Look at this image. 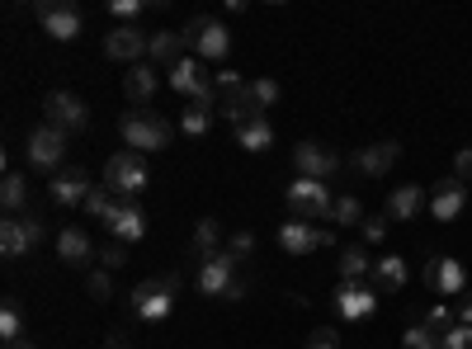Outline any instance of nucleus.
Here are the masks:
<instances>
[{"instance_id": "49530a36", "label": "nucleus", "mask_w": 472, "mask_h": 349, "mask_svg": "<svg viewBox=\"0 0 472 349\" xmlns=\"http://www.w3.org/2000/svg\"><path fill=\"white\" fill-rule=\"evenodd\" d=\"M454 180H463V184L472 180V147H463V151L454 156Z\"/></svg>"}, {"instance_id": "9b49d317", "label": "nucleus", "mask_w": 472, "mask_h": 349, "mask_svg": "<svg viewBox=\"0 0 472 349\" xmlns=\"http://www.w3.org/2000/svg\"><path fill=\"white\" fill-rule=\"evenodd\" d=\"M165 80H171V90L184 95V99L217 95V90H213V76H208V62H199V57H184L180 67H171V71H165Z\"/></svg>"}, {"instance_id": "ddd939ff", "label": "nucleus", "mask_w": 472, "mask_h": 349, "mask_svg": "<svg viewBox=\"0 0 472 349\" xmlns=\"http://www.w3.org/2000/svg\"><path fill=\"white\" fill-rule=\"evenodd\" d=\"M147 47H152V38H142V29H132V24H114V29L104 34L109 62H147Z\"/></svg>"}, {"instance_id": "c9c22d12", "label": "nucleus", "mask_w": 472, "mask_h": 349, "mask_svg": "<svg viewBox=\"0 0 472 349\" xmlns=\"http://www.w3.org/2000/svg\"><path fill=\"white\" fill-rule=\"evenodd\" d=\"M251 95H256V104H260V114H265V109H274V104H279V80L256 76V80H251Z\"/></svg>"}, {"instance_id": "0eeeda50", "label": "nucleus", "mask_w": 472, "mask_h": 349, "mask_svg": "<svg viewBox=\"0 0 472 349\" xmlns=\"http://www.w3.org/2000/svg\"><path fill=\"white\" fill-rule=\"evenodd\" d=\"M279 246L288 251V255H312V251H326V246H336V227H317V222H302V218H293V222H284L279 227Z\"/></svg>"}, {"instance_id": "3c124183", "label": "nucleus", "mask_w": 472, "mask_h": 349, "mask_svg": "<svg viewBox=\"0 0 472 349\" xmlns=\"http://www.w3.org/2000/svg\"><path fill=\"white\" fill-rule=\"evenodd\" d=\"M5 349H38V344H34V340H29V335H24V340H10V344H5Z\"/></svg>"}, {"instance_id": "8fccbe9b", "label": "nucleus", "mask_w": 472, "mask_h": 349, "mask_svg": "<svg viewBox=\"0 0 472 349\" xmlns=\"http://www.w3.org/2000/svg\"><path fill=\"white\" fill-rule=\"evenodd\" d=\"M104 349H128V335H123V331H114V335L104 340Z\"/></svg>"}, {"instance_id": "aec40b11", "label": "nucleus", "mask_w": 472, "mask_h": 349, "mask_svg": "<svg viewBox=\"0 0 472 349\" xmlns=\"http://www.w3.org/2000/svg\"><path fill=\"white\" fill-rule=\"evenodd\" d=\"M156 90H161V71H156L152 62H137V67L123 76V95H128L132 104H152Z\"/></svg>"}, {"instance_id": "a211bd4d", "label": "nucleus", "mask_w": 472, "mask_h": 349, "mask_svg": "<svg viewBox=\"0 0 472 349\" xmlns=\"http://www.w3.org/2000/svg\"><path fill=\"white\" fill-rule=\"evenodd\" d=\"M217 114L227 118V123H236V128H246L251 118H260V104H256V95H251V80H246L241 90L222 95V99H217Z\"/></svg>"}, {"instance_id": "2eb2a0df", "label": "nucleus", "mask_w": 472, "mask_h": 349, "mask_svg": "<svg viewBox=\"0 0 472 349\" xmlns=\"http://www.w3.org/2000/svg\"><path fill=\"white\" fill-rule=\"evenodd\" d=\"M463 203H467V184L463 180H439L435 184V194H430V212H435V218L439 222H454L458 218V212H463Z\"/></svg>"}, {"instance_id": "39448f33", "label": "nucleus", "mask_w": 472, "mask_h": 349, "mask_svg": "<svg viewBox=\"0 0 472 349\" xmlns=\"http://www.w3.org/2000/svg\"><path fill=\"white\" fill-rule=\"evenodd\" d=\"M24 151H29V166H34V170L58 175L62 160H67V132L52 128V123H43V128L29 132V147H24Z\"/></svg>"}, {"instance_id": "4468645a", "label": "nucleus", "mask_w": 472, "mask_h": 349, "mask_svg": "<svg viewBox=\"0 0 472 349\" xmlns=\"http://www.w3.org/2000/svg\"><path fill=\"white\" fill-rule=\"evenodd\" d=\"M104 227L114 231V241H123V246H128V241H142L147 236V212L137 208V199H119L114 218H109Z\"/></svg>"}, {"instance_id": "bb28decb", "label": "nucleus", "mask_w": 472, "mask_h": 349, "mask_svg": "<svg viewBox=\"0 0 472 349\" xmlns=\"http://www.w3.org/2000/svg\"><path fill=\"white\" fill-rule=\"evenodd\" d=\"M217 246H222V222H217V218H204L199 227H194V241H189V260H199V264H204V260L222 255Z\"/></svg>"}, {"instance_id": "393cba45", "label": "nucleus", "mask_w": 472, "mask_h": 349, "mask_svg": "<svg viewBox=\"0 0 472 349\" xmlns=\"http://www.w3.org/2000/svg\"><path fill=\"white\" fill-rule=\"evenodd\" d=\"M189 47H194V57H199V62H222V57H227V47H232V34L213 19L208 29H204L199 38H194Z\"/></svg>"}, {"instance_id": "a18cd8bd", "label": "nucleus", "mask_w": 472, "mask_h": 349, "mask_svg": "<svg viewBox=\"0 0 472 349\" xmlns=\"http://www.w3.org/2000/svg\"><path fill=\"white\" fill-rule=\"evenodd\" d=\"M109 10H114V19H119V24H128V19L142 15V0H114Z\"/></svg>"}, {"instance_id": "ea45409f", "label": "nucleus", "mask_w": 472, "mask_h": 349, "mask_svg": "<svg viewBox=\"0 0 472 349\" xmlns=\"http://www.w3.org/2000/svg\"><path fill=\"white\" fill-rule=\"evenodd\" d=\"M100 264H104V270H123V264H128V246H123V241H109V246L100 251Z\"/></svg>"}, {"instance_id": "c85d7f7f", "label": "nucleus", "mask_w": 472, "mask_h": 349, "mask_svg": "<svg viewBox=\"0 0 472 349\" xmlns=\"http://www.w3.org/2000/svg\"><path fill=\"white\" fill-rule=\"evenodd\" d=\"M236 142H241L246 151H269V147H274V128H269V118L260 114V118H251L246 128H236Z\"/></svg>"}, {"instance_id": "6ab92c4d", "label": "nucleus", "mask_w": 472, "mask_h": 349, "mask_svg": "<svg viewBox=\"0 0 472 349\" xmlns=\"http://www.w3.org/2000/svg\"><path fill=\"white\" fill-rule=\"evenodd\" d=\"M421 208H425V190H421V184H397V190L387 194L383 212H387V222H411Z\"/></svg>"}, {"instance_id": "cd10ccee", "label": "nucleus", "mask_w": 472, "mask_h": 349, "mask_svg": "<svg viewBox=\"0 0 472 349\" xmlns=\"http://www.w3.org/2000/svg\"><path fill=\"white\" fill-rule=\"evenodd\" d=\"M373 274V260L364 246H345L341 251V283H359V279H369Z\"/></svg>"}, {"instance_id": "72a5a7b5", "label": "nucleus", "mask_w": 472, "mask_h": 349, "mask_svg": "<svg viewBox=\"0 0 472 349\" xmlns=\"http://www.w3.org/2000/svg\"><path fill=\"white\" fill-rule=\"evenodd\" d=\"M114 208H119V199H114V190H90V199H86V212L90 218H114Z\"/></svg>"}, {"instance_id": "4c0bfd02", "label": "nucleus", "mask_w": 472, "mask_h": 349, "mask_svg": "<svg viewBox=\"0 0 472 349\" xmlns=\"http://www.w3.org/2000/svg\"><path fill=\"white\" fill-rule=\"evenodd\" d=\"M227 255H232L236 264H246V260L256 255V236H251V231H232V236H227Z\"/></svg>"}, {"instance_id": "58836bf2", "label": "nucleus", "mask_w": 472, "mask_h": 349, "mask_svg": "<svg viewBox=\"0 0 472 349\" xmlns=\"http://www.w3.org/2000/svg\"><path fill=\"white\" fill-rule=\"evenodd\" d=\"M359 236H364V246H378V241H387V212H369L364 227H359Z\"/></svg>"}, {"instance_id": "c756f323", "label": "nucleus", "mask_w": 472, "mask_h": 349, "mask_svg": "<svg viewBox=\"0 0 472 349\" xmlns=\"http://www.w3.org/2000/svg\"><path fill=\"white\" fill-rule=\"evenodd\" d=\"M364 218H369V212H364V203H359L354 194H341L336 203H330V222H336V227H364Z\"/></svg>"}, {"instance_id": "2f4dec72", "label": "nucleus", "mask_w": 472, "mask_h": 349, "mask_svg": "<svg viewBox=\"0 0 472 349\" xmlns=\"http://www.w3.org/2000/svg\"><path fill=\"white\" fill-rule=\"evenodd\" d=\"M0 203H5V212L15 218V212H24V203H29V184H24L19 170L5 175V184H0Z\"/></svg>"}, {"instance_id": "9d476101", "label": "nucleus", "mask_w": 472, "mask_h": 349, "mask_svg": "<svg viewBox=\"0 0 472 349\" xmlns=\"http://www.w3.org/2000/svg\"><path fill=\"white\" fill-rule=\"evenodd\" d=\"M90 175L80 170V166H67V170H58L47 180V199L58 203V208H86V199H90Z\"/></svg>"}, {"instance_id": "a878e982", "label": "nucleus", "mask_w": 472, "mask_h": 349, "mask_svg": "<svg viewBox=\"0 0 472 349\" xmlns=\"http://www.w3.org/2000/svg\"><path fill=\"white\" fill-rule=\"evenodd\" d=\"M373 293H402L406 288V260L402 255H383L373 260Z\"/></svg>"}, {"instance_id": "c03bdc74", "label": "nucleus", "mask_w": 472, "mask_h": 349, "mask_svg": "<svg viewBox=\"0 0 472 349\" xmlns=\"http://www.w3.org/2000/svg\"><path fill=\"white\" fill-rule=\"evenodd\" d=\"M439 349H472V326H454L449 335H444Z\"/></svg>"}, {"instance_id": "20e7f679", "label": "nucleus", "mask_w": 472, "mask_h": 349, "mask_svg": "<svg viewBox=\"0 0 472 349\" xmlns=\"http://www.w3.org/2000/svg\"><path fill=\"white\" fill-rule=\"evenodd\" d=\"M34 15L47 29V38H58V43H71V38H80V29H86V15L76 5H67V0H34Z\"/></svg>"}, {"instance_id": "f03ea898", "label": "nucleus", "mask_w": 472, "mask_h": 349, "mask_svg": "<svg viewBox=\"0 0 472 349\" xmlns=\"http://www.w3.org/2000/svg\"><path fill=\"white\" fill-rule=\"evenodd\" d=\"M180 274H161V279H142L132 288V312L142 321H165L180 303Z\"/></svg>"}, {"instance_id": "5701e85b", "label": "nucleus", "mask_w": 472, "mask_h": 349, "mask_svg": "<svg viewBox=\"0 0 472 349\" xmlns=\"http://www.w3.org/2000/svg\"><path fill=\"white\" fill-rule=\"evenodd\" d=\"M397 156H402V147L397 142H378V147H364V151H354V170H364V175H387L397 166Z\"/></svg>"}, {"instance_id": "1a4fd4ad", "label": "nucleus", "mask_w": 472, "mask_h": 349, "mask_svg": "<svg viewBox=\"0 0 472 349\" xmlns=\"http://www.w3.org/2000/svg\"><path fill=\"white\" fill-rule=\"evenodd\" d=\"M236 274H241V264L227 255V251H222V255H213V260H204L199 264V274H194V283H199V293H204V298H227V288L236 283Z\"/></svg>"}, {"instance_id": "dca6fc26", "label": "nucleus", "mask_w": 472, "mask_h": 349, "mask_svg": "<svg viewBox=\"0 0 472 349\" xmlns=\"http://www.w3.org/2000/svg\"><path fill=\"white\" fill-rule=\"evenodd\" d=\"M463 283H467V274H463V264L458 260H430L425 264V288L430 293H444V298H454V293H463Z\"/></svg>"}, {"instance_id": "423d86ee", "label": "nucleus", "mask_w": 472, "mask_h": 349, "mask_svg": "<svg viewBox=\"0 0 472 349\" xmlns=\"http://www.w3.org/2000/svg\"><path fill=\"white\" fill-rule=\"evenodd\" d=\"M330 190L321 180H298L293 175V184H288V208L298 212L302 222H321V218H330Z\"/></svg>"}, {"instance_id": "473e14b6", "label": "nucleus", "mask_w": 472, "mask_h": 349, "mask_svg": "<svg viewBox=\"0 0 472 349\" xmlns=\"http://www.w3.org/2000/svg\"><path fill=\"white\" fill-rule=\"evenodd\" d=\"M425 326H430V331L439 335V344H444V335H449V331L458 326V312H454L449 303H435V307L425 312Z\"/></svg>"}, {"instance_id": "de8ad7c7", "label": "nucleus", "mask_w": 472, "mask_h": 349, "mask_svg": "<svg viewBox=\"0 0 472 349\" xmlns=\"http://www.w3.org/2000/svg\"><path fill=\"white\" fill-rule=\"evenodd\" d=\"M246 293H251V279H246V274H236V283L227 288V298H222V303H241Z\"/></svg>"}, {"instance_id": "37998d69", "label": "nucleus", "mask_w": 472, "mask_h": 349, "mask_svg": "<svg viewBox=\"0 0 472 349\" xmlns=\"http://www.w3.org/2000/svg\"><path fill=\"white\" fill-rule=\"evenodd\" d=\"M19 222H24V231H29V246H38V241L47 236V222L38 218V212H24V218H19Z\"/></svg>"}, {"instance_id": "f704fd0d", "label": "nucleus", "mask_w": 472, "mask_h": 349, "mask_svg": "<svg viewBox=\"0 0 472 349\" xmlns=\"http://www.w3.org/2000/svg\"><path fill=\"white\" fill-rule=\"evenodd\" d=\"M402 349H439V335L421 321V326H406L402 331Z\"/></svg>"}, {"instance_id": "a19ab883", "label": "nucleus", "mask_w": 472, "mask_h": 349, "mask_svg": "<svg viewBox=\"0 0 472 349\" xmlns=\"http://www.w3.org/2000/svg\"><path fill=\"white\" fill-rule=\"evenodd\" d=\"M86 288H90V298H95V303H109V298H114V279H109L104 270H95Z\"/></svg>"}, {"instance_id": "412c9836", "label": "nucleus", "mask_w": 472, "mask_h": 349, "mask_svg": "<svg viewBox=\"0 0 472 349\" xmlns=\"http://www.w3.org/2000/svg\"><path fill=\"white\" fill-rule=\"evenodd\" d=\"M147 62H152L156 71H171V67H180V62H184V38H180V34H171V29H161V34H152V47H147Z\"/></svg>"}, {"instance_id": "79ce46f5", "label": "nucleus", "mask_w": 472, "mask_h": 349, "mask_svg": "<svg viewBox=\"0 0 472 349\" xmlns=\"http://www.w3.org/2000/svg\"><path fill=\"white\" fill-rule=\"evenodd\" d=\"M308 349H341V335L330 331V326H317V331L308 335Z\"/></svg>"}, {"instance_id": "7c9ffc66", "label": "nucleus", "mask_w": 472, "mask_h": 349, "mask_svg": "<svg viewBox=\"0 0 472 349\" xmlns=\"http://www.w3.org/2000/svg\"><path fill=\"white\" fill-rule=\"evenodd\" d=\"M0 251H5L10 260L24 255V251H34V246H29V231H24L19 218H5V222H0Z\"/></svg>"}, {"instance_id": "6e6552de", "label": "nucleus", "mask_w": 472, "mask_h": 349, "mask_svg": "<svg viewBox=\"0 0 472 349\" xmlns=\"http://www.w3.org/2000/svg\"><path fill=\"white\" fill-rule=\"evenodd\" d=\"M43 114H47V123H52V128H62L67 138L90 123V109H86V99H80V95H71V90H52V95L43 99Z\"/></svg>"}, {"instance_id": "4be33fe9", "label": "nucleus", "mask_w": 472, "mask_h": 349, "mask_svg": "<svg viewBox=\"0 0 472 349\" xmlns=\"http://www.w3.org/2000/svg\"><path fill=\"white\" fill-rule=\"evenodd\" d=\"M213 114H217V95L189 99L184 114H180V132H184V138H204V132L213 128Z\"/></svg>"}, {"instance_id": "e433bc0d", "label": "nucleus", "mask_w": 472, "mask_h": 349, "mask_svg": "<svg viewBox=\"0 0 472 349\" xmlns=\"http://www.w3.org/2000/svg\"><path fill=\"white\" fill-rule=\"evenodd\" d=\"M0 340H24V316H19V307L15 303H5V312H0Z\"/></svg>"}, {"instance_id": "7ed1b4c3", "label": "nucleus", "mask_w": 472, "mask_h": 349, "mask_svg": "<svg viewBox=\"0 0 472 349\" xmlns=\"http://www.w3.org/2000/svg\"><path fill=\"white\" fill-rule=\"evenodd\" d=\"M104 184L114 190V199H137L152 184V170H147V156L137 151H114L104 160Z\"/></svg>"}, {"instance_id": "f257e3e1", "label": "nucleus", "mask_w": 472, "mask_h": 349, "mask_svg": "<svg viewBox=\"0 0 472 349\" xmlns=\"http://www.w3.org/2000/svg\"><path fill=\"white\" fill-rule=\"evenodd\" d=\"M119 132H123L128 151H137V156H147V151H165V147L175 142V123H171V118H161V114H128V118L119 123Z\"/></svg>"}, {"instance_id": "f8f14e48", "label": "nucleus", "mask_w": 472, "mask_h": 349, "mask_svg": "<svg viewBox=\"0 0 472 349\" xmlns=\"http://www.w3.org/2000/svg\"><path fill=\"white\" fill-rule=\"evenodd\" d=\"M341 170V160H336V151H326V147H317V142H298L293 147V175L298 180H330Z\"/></svg>"}, {"instance_id": "f3484780", "label": "nucleus", "mask_w": 472, "mask_h": 349, "mask_svg": "<svg viewBox=\"0 0 472 349\" xmlns=\"http://www.w3.org/2000/svg\"><path fill=\"white\" fill-rule=\"evenodd\" d=\"M336 307H341L345 321H364V316H373V307H378V293L364 288V283H341V288H336Z\"/></svg>"}, {"instance_id": "09e8293b", "label": "nucleus", "mask_w": 472, "mask_h": 349, "mask_svg": "<svg viewBox=\"0 0 472 349\" xmlns=\"http://www.w3.org/2000/svg\"><path fill=\"white\" fill-rule=\"evenodd\" d=\"M458 326H472V293H467L463 307H458Z\"/></svg>"}, {"instance_id": "b1692460", "label": "nucleus", "mask_w": 472, "mask_h": 349, "mask_svg": "<svg viewBox=\"0 0 472 349\" xmlns=\"http://www.w3.org/2000/svg\"><path fill=\"white\" fill-rule=\"evenodd\" d=\"M58 255L67 264H90L95 260V241L86 236V227H62L58 231Z\"/></svg>"}]
</instances>
